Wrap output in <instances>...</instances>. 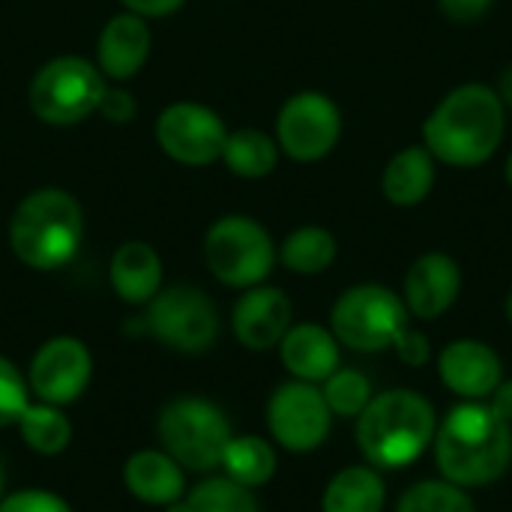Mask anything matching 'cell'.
Returning <instances> with one entry per match:
<instances>
[{
  "label": "cell",
  "mask_w": 512,
  "mask_h": 512,
  "mask_svg": "<svg viewBox=\"0 0 512 512\" xmlns=\"http://www.w3.org/2000/svg\"><path fill=\"white\" fill-rule=\"evenodd\" d=\"M507 135V105L483 81L453 87L423 120V147L450 168L486 165Z\"/></svg>",
  "instance_id": "1"
},
{
  "label": "cell",
  "mask_w": 512,
  "mask_h": 512,
  "mask_svg": "<svg viewBox=\"0 0 512 512\" xmlns=\"http://www.w3.org/2000/svg\"><path fill=\"white\" fill-rule=\"evenodd\" d=\"M435 462L447 483L462 489L489 486L512 462V423L489 405L465 402L447 414L435 432Z\"/></svg>",
  "instance_id": "2"
},
{
  "label": "cell",
  "mask_w": 512,
  "mask_h": 512,
  "mask_svg": "<svg viewBox=\"0 0 512 512\" xmlns=\"http://www.w3.org/2000/svg\"><path fill=\"white\" fill-rule=\"evenodd\" d=\"M438 417L417 390H387L357 417V444L372 468H408L435 441Z\"/></svg>",
  "instance_id": "3"
},
{
  "label": "cell",
  "mask_w": 512,
  "mask_h": 512,
  "mask_svg": "<svg viewBox=\"0 0 512 512\" xmlns=\"http://www.w3.org/2000/svg\"><path fill=\"white\" fill-rule=\"evenodd\" d=\"M84 216L63 189H36L12 213L9 243L21 264L33 270H60L81 246Z\"/></svg>",
  "instance_id": "4"
},
{
  "label": "cell",
  "mask_w": 512,
  "mask_h": 512,
  "mask_svg": "<svg viewBox=\"0 0 512 512\" xmlns=\"http://www.w3.org/2000/svg\"><path fill=\"white\" fill-rule=\"evenodd\" d=\"M156 435L162 450L192 474H207L222 465V453L228 447L231 423L225 411L201 396H177L171 399L156 420Z\"/></svg>",
  "instance_id": "5"
},
{
  "label": "cell",
  "mask_w": 512,
  "mask_h": 512,
  "mask_svg": "<svg viewBox=\"0 0 512 512\" xmlns=\"http://www.w3.org/2000/svg\"><path fill=\"white\" fill-rule=\"evenodd\" d=\"M411 327L405 300L378 282L348 288L330 312V330L339 345L360 354H381L396 348L402 333Z\"/></svg>",
  "instance_id": "6"
},
{
  "label": "cell",
  "mask_w": 512,
  "mask_h": 512,
  "mask_svg": "<svg viewBox=\"0 0 512 512\" xmlns=\"http://www.w3.org/2000/svg\"><path fill=\"white\" fill-rule=\"evenodd\" d=\"M210 273L228 288H255L273 273L276 246L270 231L249 216H225L204 237Z\"/></svg>",
  "instance_id": "7"
},
{
  "label": "cell",
  "mask_w": 512,
  "mask_h": 512,
  "mask_svg": "<svg viewBox=\"0 0 512 512\" xmlns=\"http://www.w3.org/2000/svg\"><path fill=\"white\" fill-rule=\"evenodd\" d=\"M105 90V78L90 60L57 57L36 72L30 84V105L39 120L69 126L93 114Z\"/></svg>",
  "instance_id": "8"
},
{
  "label": "cell",
  "mask_w": 512,
  "mask_h": 512,
  "mask_svg": "<svg viewBox=\"0 0 512 512\" xmlns=\"http://www.w3.org/2000/svg\"><path fill=\"white\" fill-rule=\"evenodd\" d=\"M144 330L180 354H204L219 336V315L204 291L171 285L147 303Z\"/></svg>",
  "instance_id": "9"
},
{
  "label": "cell",
  "mask_w": 512,
  "mask_h": 512,
  "mask_svg": "<svg viewBox=\"0 0 512 512\" xmlns=\"http://www.w3.org/2000/svg\"><path fill=\"white\" fill-rule=\"evenodd\" d=\"M342 138V111L321 90L294 93L276 117V144L294 162H318Z\"/></svg>",
  "instance_id": "10"
},
{
  "label": "cell",
  "mask_w": 512,
  "mask_h": 512,
  "mask_svg": "<svg viewBox=\"0 0 512 512\" xmlns=\"http://www.w3.org/2000/svg\"><path fill=\"white\" fill-rule=\"evenodd\" d=\"M333 426V411L324 402V393L306 381H288L273 390L267 402V429L276 444L288 453L318 450Z\"/></svg>",
  "instance_id": "11"
},
{
  "label": "cell",
  "mask_w": 512,
  "mask_h": 512,
  "mask_svg": "<svg viewBox=\"0 0 512 512\" xmlns=\"http://www.w3.org/2000/svg\"><path fill=\"white\" fill-rule=\"evenodd\" d=\"M228 129L222 117L195 102L168 105L156 120L159 147L180 165H210L222 159Z\"/></svg>",
  "instance_id": "12"
},
{
  "label": "cell",
  "mask_w": 512,
  "mask_h": 512,
  "mask_svg": "<svg viewBox=\"0 0 512 512\" xmlns=\"http://www.w3.org/2000/svg\"><path fill=\"white\" fill-rule=\"evenodd\" d=\"M90 375H93V357L87 345L75 336H54L45 345H39V351L33 354L27 384L39 402L63 408L81 399V393L90 384Z\"/></svg>",
  "instance_id": "13"
},
{
  "label": "cell",
  "mask_w": 512,
  "mask_h": 512,
  "mask_svg": "<svg viewBox=\"0 0 512 512\" xmlns=\"http://www.w3.org/2000/svg\"><path fill=\"white\" fill-rule=\"evenodd\" d=\"M462 294V267L447 252L420 255L405 273V306L411 318L435 321L453 309Z\"/></svg>",
  "instance_id": "14"
},
{
  "label": "cell",
  "mask_w": 512,
  "mask_h": 512,
  "mask_svg": "<svg viewBox=\"0 0 512 512\" xmlns=\"http://www.w3.org/2000/svg\"><path fill=\"white\" fill-rule=\"evenodd\" d=\"M291 318H294V306L282 288L255 285L246 288V294L237 300L231 312V327L243 348L270 351L291 330Z\"/></svg>",
  "instance_id": "15"
},
{
  "label": "cell",
  "mask_w": 512,
  "mask_h": 512,
  "mask_svg": "<svg viewBox=\"0 0 512 512\" xmlns=\"http://www.w3.org/2000/svg\"><path fill=\"white\" fill-rule=\"evenodd\" d=\"M438 378L462 399H486L504 381V363L498 351L480 339H456L438 357Z\"/></svg>",
  "instance_id": "16"
},
{
  "label": "cell",
  "mask_w": 512,
  "mask_h": 512,
  "mask_svg": "<svg viewBox=\"0 0 512 512\" xmlns=\"http://www.w3.org/2000/svg\"><path fill=\"white\" fill-rule=\"evenodd\" d=\"M282 366L306 384H324L339 369V339L321 324H291L276 345Z\"/></svg>",
  "instance_id": "17"
},
{
  "label": "cell",
  "mask_w": 512,
  "mask_h": 512,
  "mask_svg": "<svg viewBox=\"0 0 512 512\" xmlns=\"http://www.w3.org/2000/svg\"><path fill=\"white\" fill-rule=\"evenodd\" d=\"M123 483L135 501L174 507L186 495V471L165 450H138L123 468Z\"/></svg>",
  "instance_id": "18"
},
{
  "label": "cell",
  "mask_w": 512,
  "mask_h": 512,
  "mask_svg": "<svg viewBox=\"0 0 512 512\" xmlns=\"http://www.w3.org/2000/svg\"><path fill=\"white\" fill-rule=\"evenodd\" d=\"M96 51H99V72H105L114 81H126L144 66L150 54V27L135 12L114 15L102 30Z\"/></svg>",
  "instance_id": "19"
},
{
  "label": "cell",
  "mask_w": 512,
  "mask_h": 512,
  "mask_svg": "<svg viewBox=\"0 0 512 512\" xmlns=\"http://www.w3.org/2000/svg\"><path fill=\"white\" fill-rule=\"evenodd\" d=\"M435 177H438V159L423 144H411L393 153L390 162L384 165L381 192L393 207L408 210V207L423 204L432 195Z\"/></svg>",
  "instance_id": "20"
},
{
  "label": "cell",
  "mask_w": 512,
  "mask_h": 512,
  "mask_svg": "<svg viewBox=\"0 0 512 512\" xmlns=\"http://www.w3.org/2000/svg\"><path fill=\"white\" fill-rule=\"evenodd\" d=\"M108 279L120 300L141 306V303H150L162 291V261L150 243L129 240L111 255Z\"/></svg>",
  "instance_id": "21"
},
{
  "label": "cell",
  "mask_w": 512,
  "mask_h": 512,
  "mask_svg": "<svg viewBox=\"0 0 512 512\" xmlns=\"http://www.w3.org/2000/svg\"><path fill=\"white\" fill-rule=\"evenodd\" d=\"M387 501V489L381 474L372 465H354L339 471L321 498L324 512H381Z\"/></svg>",
  "instance_id": "22"
},
{
  "label": "cell",
  "mask_w": 512,
  "mask_h": 512,
  "mask_svg": "<svg viewBox=\"0 0 512 512\" xmlns=\"http://www.w3.org/2000/svg\"><path fill=\"white\" fill-rule=\"evenodd\" d=\"M336 255H339L336 237L321 225H303V228L291 231L276 252L282 267H288L291 273H300V276H318V273L330 270Z\"/></svg>",
  "instance_id": "23"
},
{
  "label": "cell",
  "mask_w": 512,
  "mask_h": 512,
  "mask_svg": "<svg viewBox=\"0 0 512 512\" xmlns=\"http://www.w3.org/2000/svg\"><path fill=\"white\" fill-rule=\"evenodd\" d=\"M222 468H225L228 480H234L246 489H258L273 480L279 459H276V450L270 447V441H264L258 435H237L228 441V447L222 453Z\"/></svg>",
  "instance_id": "24"
},
{
  "label": "cell",
  "mask_w": 512,
  "mask_h": 512,
  "mask_svg": "<svg viewBox=\"0 0 512 512\" xmlns=\"http://www.w3.org/2000/svg\"><path fill=\"white\" fill-rule=\"evenodd\" d=\"M222 159L237 177L258 180V177H267L276 171L279 144L261 129H237V132H228Z\"/></svg>",
  "instance_id": "25"
},
{
  "label": "cell",
  "mask_w": 512,
  "mask_h": 512,
  "mask_svg": "<svg viewBox=\"0 0 512 512\" xmlns=\"http://www.w3.org/2000/svg\"><path fill=\"white\" fill-rule=\"evenodd\" d=\"M15 426L24 444L39 456H60L72 444V423L57 405L48 402H30Z\"/></svg>",
  "instance_id": "26"
},
{
  "label": "cell",
  "mask_w": 512,
  "mask_h": 512,
  "mask_svg": "<svg viewBox=\"0 0 512 512\" xmlns=\"http://www.w3.org/2000/svg\"><path fill=\"white\" fill-rule=\"evenodd\" d=\"M171 512H261V507L252 489L228 477H210L186 492Z\"/></svg>",
  "instance_id": "27"
},
{
  "label": "cell",
  "mask_w": 512,
  "mask_h": 512,
  "mask_svg": "<svg viewBox=\"0 0 512 512\" xmlns=\"http://www.w3.org/2000/svg\"><path fill=\"white\" fill-rule=\"evenodd\" d=\"M396 512H474V501L456 483L423 480L402 495Z\"/></svg>",
  "instance_id": "28"
},
{
  "label": "cell",
  "mask_w": 512,
  "mask_h": 512,
  "mask_svg": "<svg viewBox=\"0 0 512 512\" xmlns=\"http://www.w3.org/2000/svg\"><path fill=\"white\" fill-rule=\"evenodd\" d=\"M324 402L336 417H360L363 408L372 402V384L357 369H336L324 381Z\"/></svg>",
  "instance_id": "29"
},
{
  "label": "cell",
  "mask_w": 512,
  "mask_h": 512,
  "mask_svg": "<svg viewBox=\"0 0 512 512\" xmlns=\"http://www.w3.org/2000/svg\"><path fill=\"white\" fill-rule=\"evenodd\" d=\"M30 405V384L12 360L0 354V429L15 426Z\"/></svg>",
  "instance_id": "30"
},
{
  "label": "cell",
  "mask_w": 512,
  "mask_h": 512,
  "mask_svg": "<svg viewBox=\"0 0 512 512\" xmlns=\"http://www.w3.org/2000/svg\"><path fill=\"white\" fill-rule=\"evenodd\" d=\"M0 512H72V507L45 489H21L0 498Z\"/></svg>",
  "instance_id": "31"
},
{
  "label": "cell",
  "mask_w": 512,
  "mask_h": 512,
  "mask_svg": "<svg viewBox=\"0 0 512 512\" xmlns=\"http://www.w3.org/2000/svg\"><path fill=\"white\" fill-rule=\"evenodd\" d=\"M495 6V0H438V9L453 24H474L486 18V12Z\"/></svg>",
  "instance_id": "32"
},
{
  "label": "cell",
  "mask_w": 512,
  "mask_h": 512,
  "mask_svg": "<svg viewBox=\"0 0 512 512\" xmlns=\"http://www.w3.org/2000/svg\"><path fill=\"white\" fill-rule=\"evenodd\" d=\"M393 351H396L399 360L408 363V366H426L429 357H432V345H429L426 333H420V330H414V327H408V330L402 333V339L396 342Z\"/></svg>",
  "instance_id": "33"
},
{
  "label": "cell",
  "mask_w": 512,
  "mask_h": 512,
  "mask_svg": "<svg viewBox=\"0 0 512 512\" xmlns=\"http://www.w3.org/2000/svg\"><path fill=\"white\" fill-rule=\"evenodd\" d=\"M99 111L114 123H129L135 117V99L126 90H105Z\"/></svg>",
  "instance_id": "34"
},
{
  "label": "cell",
  "mask_w": 512,
  "mask_h": 512,
  "mask_svg": "<svg viewBox=\"0 0 512 512\" xmlns=\"http://www.w3.org/2000/svg\"><path fill=\"white\" fill-rule=\"evenodd\" d=\"M123 6L141 18H162L183 6V0H123Z\"/></svg>",
  "instance_id": "35"
},
{
  "label": "cell",
  "mask_w": 512,
  "mask_h": 512,
  "mask_svg": "<svg viewBox=\"0 0 512 512\" xmlns=\"http://www.w3.org/2000/svg\"><path fill=\"white\" fill-rule=\"evenodd\" d=\"M501 420L512 423V378L510 381H501L498 390L492 393V405H489Z\"/></svg>",
  "instance_id": "36"
},
{
  "label": "cell",
  "mask_w": 512,
  "mask_h": 512,
  "mask_svg": "<svg viewBox=\"0 0 512 512\" xmlns=\"http://www.w3.org/2000/svg\"><path fill=\"white\" fill-rule=\"evenodd\" d=\"M498 96H501V102L507 105V111H512V63L501 72V78H498Z\"/></svg>",
  "instance_id": "37"
},
{
  "label": "cell",
  "mask_w": 512,
  "mask_h": 512,
  "mask_svg": "<svg viewBox=\"0 0 512 512\" xmlns=\"http://www.w3.org/2000/svg\"><path fill=\"white\" fill-rule=\"evenodd\" d=\"M504 177H507V186L512 189V153L507 156V165H504Z\"/></svg>",
  "instance_id": "38"
},
{
  "label": "cell",
  "mask_w": 512,
  "mask_h": 512,
  "mask_svg": "<svg viewBox=\"0 0 512 512\" xmlns=\"http://www.w3.org/2000/svg\"><path fill=\"white\" fill-rule=\"evenodd\" d=\"M507 321L512 324V291H510V297H507Z\"/></svg>",
  "instance_id": "39"
},
{
  "label": "cell",
  "mask_w": 512,
  "mask_h": 512,
  "mask_svg": "<svg viewBox=\"0 0 512 512\" xmlns=\"http://www.w3.org/2000/svg\"><path fill=\"white\" fill-rule=\"evenodd\" d=\"M0 498H3V462H0Z\"/></svg>",
  "instance_id": "40"
}]
</instances>
